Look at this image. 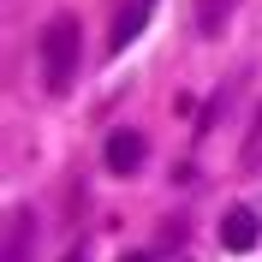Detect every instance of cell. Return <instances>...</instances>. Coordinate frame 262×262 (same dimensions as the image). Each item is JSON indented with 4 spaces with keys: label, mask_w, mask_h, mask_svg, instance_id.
Here are the masks:
<instances>
[{
    "label": "cell",
    "mask_w": 262,
    "mask_h": 262,
    "mask_svg": "<svg viewBox=\"0 0 262 262\" xmlns=\"http://www.w3.org/2000/svg\"><path fill=\"white\" fill-rule=\"evenodd\" d=\"M42 78H48L54 96H66L72 90V78H78V66H83V30H78V18L72 12H54L48 24H42Z\"/></svg>",
    "instance_id": "cell-1"
},
{
    "label": "cell",
    "mask_w": 262,
    "mask_h": 262,
    "mask_svg": "<svg viewBox=\"0 0 262 262\" xmlns=\"http://www.w3.org/2000/svg\"><path fill=\"white\" fill-rule=\"evenodd\" d=\"M101 161H107V173L131 179V173H137V167L149 161V137H143V131H131V125L107 131V143H101Z\"/></svg>",
    "instance_id": "cell-2"
},
{
    "label": "cell",
    "mask_w": 262,
    "mask_h": 262,
    "mask_svg": "<svg viewBox=\"0 0 262 262\" xmlns=\"http://www.w3.org/2000/svg\"><path fill=\"white\" fill-rule=\"evenodd\" d=\"M256 238H262V214L250 209V203H232V209L221 214V245L245 256V250H256Z\"/></svg>",
    "instance_id": "cell-3"
},
{
    "label": "cell",
    "mask_w": 262,
    "mask_h": 262,
    "mask_svg": "<svg viewBox=\"0 0 262 262\" xmlns=\"http://www.w3.org/2000/svg\"><path fill=\"white\" fill-rule=\"evenodd\" d=\"M36 256V209L12 203L6 209V262H30Z\"/></svg>",
    "instance_id": "cell-4"
},
{
    "label": "cell",
    "mask_w": 262,
    "mask_h": 262,
    "mask_svg": "<svg viewBox=\"0 0 262 262\" xmlns=\"http://www.w3.org/2000/svg\"><path fill=\"white\" fill-rule=\"evenodd\" d=\"M149 12H155V0H131L125 12H119V24H114V54H119V48L131 42V36H137V30L149 24Z\"/></svg>",
    "instance_id": "cell-5"
},
{
    "label": "cell",
    "mask_w": 262,
    "mask_h": 262,
    "mask_svg": "<svg viewBox=\"0 0 262 262\" xmlns=\"http://www.w3.org/2000/svg\"><path fill=\"white\" fill-rule=\"evenodd\" d=\"M227 18H232V0H196V36H221L227 30Z\"/></svg>",
    "instance_id": "cell-6"
},
{
    "label": "cell",
    "mask_w": 262,
    "mask_h": 262,
    "mask_svg": "<svg viewBox=\"0 0 262 262\" xmlns=\"http://www.w3.org/2000/svg\"><path fill=\"white\" fill-rule=\"evenodd\" d=\"M245 173H262V114L250 125V143H245Z\"/></svg>",
    "instance_id": "cell-7"
},
{
    "label": "cell",
    "mask_w": 262,
    "mask_h": 262,
    "mask_svg": "<svg viewBox=\"0 0 262 262\" xmlns=\"http://www.w3.org/2000/svg\"><path fill=\"white\" fill-rule=\"evenodd\" d=\"M119 262H155V256H143V250H131V256H119Z\"/></svg>",
    "instance_id": "cell-8"
},
{
    "label": "cell",
    "mask_w": 262,
    "mask_h": 262,
    "mask_svg": "<svg viewBox=\"0 0 262 262\" xmlns=\"http://www.w3.org/2000/svg\"><path fill=\"white\" fill-rule=\"evenodd\" d=\"M60 262H83V250H66V256H60Z\"/></svg>",
    "instance_id": "cell-9"
}]
</instances>
